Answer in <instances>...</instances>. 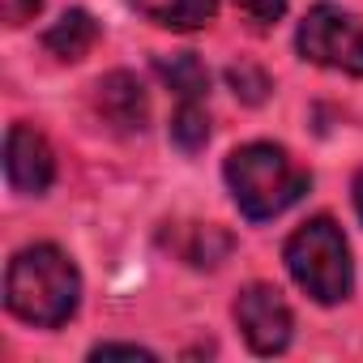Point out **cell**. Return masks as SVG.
<instances>
[{
	"label": "cell",
	"instance_id": "1",
	"mask_svg": "<svg viewBox=\"0 0 363 363\" xmlns=\"http://www.w3.org/2000/svg\"><path fill=\"white\" fill-rule=\"evenodd\" d=\"M82 299V278L77 265L56 248V244H35L22 248L9 261L5 274V303L18 320L39 325V329H60Z\"/></svg>",
	"mask_w": 363,
	"mask_h": 363
},
{
	"label": "cell",
	"instance_id": "2",
	"mask_svg": "<svg viewBox=\"0 0 363 363\" xmlns=\"http://www.w3.org/2000/svg\"><path fill=\"white\" fill-rule=\"evenodd\" d=\"M227 184H231L240 214L252 223H265V218H278L282 210H291L308 193L312 179H308V171H299L286 158L282 145L252 141L227 158Z\"/></svg>",
	"mask_w": 363,
	"mask_h": 363
},
{
	"label": "cell",
	"instance_id": "3",
	"mask_svg": "<svg viewBox=\"0 0 363 363\" xmlns=\"http://www.w3.org/2000/svg\"><path fill=\"white\" fill-rule=\"evenodd\" d=\"M286 269L316 303H342L350 295V252L333 218H312L286 240Z\"/></svg>",
	"mask_w": 363,
	"mask_h": 363
},
{
	"label": "cell",
	"instance_id": "4",
	"mask_svg": "<svg viewBox=\"0 0 363 363\" xmlns=\"http://www.w3.org/2000/svg\"><path fill=\"white\" fill-rule=\"evenodd\" d=\"M299 56L320 65V69H337L350 77H363V26L342 13L337 5H316L308 9V18L299 22Z\"/></svg>",
	"mask_w": 363,
	"mask_h": 363
},
{
	"label": "cell",
	"instance_id": "5",
	"mask_svg": "<svg viewBox=\"0 0 363 363\" xmlns=\"http://www.w3.org/2000/svg\"><path fill=\"white\" fill-rule=\"evenodd\" d=\"M235 325L257 354H282L291 342V308L274 286H248L235 299Z\"/></svg>",
	"mask_w": 363,
	"mask_h": 363
},
{
	"label": "cell",
	"instance_id": "6",
	"mask_svg": "<svg viewBox=\"0 0 363 363\" xmlns=\"http://www.w3.org/2000/svg\"><path fill=\"white\" fill-rule=\"evenodd\" d=\"M5 175H9L13 193H26V197L48 193L56 179V154L48 137L35 133L30 124H13L5 137Z\"/></svg>",
	"mask_w": 363,
	"mask_h": 363
},
{
	"label": "cell",
	"instance_id": "7",
	"mask_svg": "<svg viewBox=\"0 0 363 363\" xmlns=\"http://www.w3.org/2000/svg\"><path fill=\"white\" fill-rule=\"evenodd\" d=\"M94 107H99V116L116 133H141L145 128V116H150L145 90H141V82L133 73H107V77H99Z\"/></svg>",
	"mask_w": 363,
	"mask_h": 363
},
{
	"label": "cell",
	"instance_id": "8",
	"mask_svg": "<svg viewBox=\"0 0 363 363\" xmlns=\"http://www.w3.org/2000/svg\"><path fill=\"white\" fill-rule=\"evenodd\" d=\"M94 39H99L94 18H90L86 9H69V13L43 35V48H48L52 56H60V60H82V56L94 48Z\"/></svg>",
	"mask_w": 363,
	"mask_h": 363
},
{
	"label": "cell",
	"instance_id": "9",
	"mask_svg": "<svg viewBox=\"0 0 363 363\" xmlns=\"http://www.w3.org/2000/svg\"><path fill=\"white\" fill-rule=\"evenodd\" d=\"M154 69H158V77H162L179 99H197V103H201V94L210 90V73H206V65H201L193 52L158 56V60H154Z\"/></svg>",
	"mask_w": 363,
	"mask_h": 363
},
{
	"label": "cell",
	"instance_id": "10",
	"mask_svg": "<svg viewBox=\"0 0 363 363\" xmlns=\"http://www.w3.org/2000/svg\"><path fill=\"white\" fill-rule=\"evenodd\" d=\"M141 5L167 30H201L218 13V0H167V5H150V0H141Z\"/></svg>",
	"mask_w": 363,
	"mask_h": 363
},
{
	"label": "cell",
	"instance_id": "11",
	"mask_svg": "<svg viewBox=\"0 0 363 363\" xmlns=\"http://www.w3.org/2000/svg\"><path fill=\"white\" fill-rule=\"evenodd\" d=\"M171 141L179 150H189V154H197L210 141V116H206V107L197 99H179V107L171 116Z\"/></svg>",
	"mask_w": 363,
	"mask_h": 363
},
{
	"label": "cell",
	"instance_id": "12",
	"mask_svg": "<svg viewBox=\"0 0 363 363\" xmlns=\"http://www.w3.org/2000/svg\"><path fill=\"white\" fill-rule=\"evenodd\" d=\"M231 86H235V94L244 99V103H261L265 99V90H269V77L261 73V69H252V65H231Z\"/></svg>",
	"mask_w": 363,
	"mask_h": 363
},
{
	"label": "cell",
	"instance_id": "13",
	"mask_svg": "<svg viewBox=\"0 0 363 363\" xmlns=\"http://www.w3.org/2000/svg\"><path fill=\"white\" fill-rule=\"evenodd\" d=\"M235 5H240L244 18L257 22V26H274V22L286 13V0H235Z\"/></svg>",
	"mask_w": 363,
	"mask_h": 363
},
{
	"label": "cell",
	"instance_id": "14",
	"mask_svg": "<svg viewBox=\"0 0 363 363\" xmlns=\"http://www.w3.org/2000/svg\"><path fill=\"white\" fill-rule=\"evenodd\" d=\"M154 359V350H145V346H133V342H103V346H94L90 350V359Z\"/></svg>",
	"mask_w": 363,
	"mask_h": 363
},
{
	"label": "cell",
	"instance_id": "15",
	"mask_svg": "<svg viewBox=\"0 0 363 363\" xmlns=\"http://www.w3.org/2000/svg\"><path fill=\"white\" fill-rule=\"evenodd\" d=\"M39 5H43V0H13L9 22H13V26H22V18H26V13H39Z\"/></svg>",
	"mask_w": 363,
	"mask_h": 363
},
{
	"label": "cell",
	"instance_id": "16",
	"mask_svg": "<svg viewBox=\"0 0 363 363\" xmlns=\"http://www.w3.org/2000/svg\"><path fill=\"white\" fill-rule=\"evenodd\" d=\"M354 210H359V218H363V175L354 179Z\"/></svg>",
	"mask_w": 363,
	"mask_h": 363
}]
</instances>
